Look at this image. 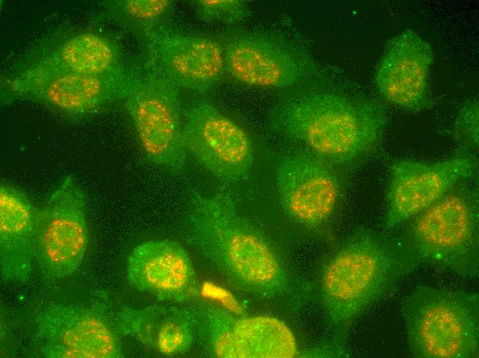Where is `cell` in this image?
Wrapping results in <instances>:
<instances>
[{
  "instance_id": "1",
  "label": "cell",
  "mask_w": 479,
  "mask_h": 358,
  "mask_svg": "<svg viewBox=\"0 0 479 358\" xmlns=\"http://www.w3.org/2000/svg\"><path fill=\"white\" fill-rule=\"evenodd\" d=\"M185 241L234 288L257 298L296 303L302 288L266 237L239 211L231 187L193 191Z\"/></svg>"
},
{
  "instance_id": "2",
  "label": "cell",
  "mask_w": 479,
  "mask_h": 358,
  "mask_svg": "<svg viewBox=\"0 0 479 358\" xmlns=\"http://www.w3.org/2000/svg\"><path fill=\"white\" fill-rule=\"evenodd\" d=\"M273 119L282 134L337 167L351 165L377 149L387 112L379 99L316 87L282 99Z\"/></svg>"
},
{
  "instance_id": "3",
  "label": "cell",
  "mask_w": 479,
  "mask_h": 358,
  "mask_svg": "<svg viewBox=\"0 0 479 358\" xmlns=\"http://www.w3.org/2000/svg\"><path fill=\"white\" fill-rule=\"evenodd\" d=\"M420 264L401 233L357 230L328 256L320 272L319 296L329 322L343 333Z\"/></svg>"
},
{
  "instance_id": "4",
  "label": "cell",
  "mask_w": 479,
  "mask_h": 358,
  "mask_svg": "<svg viewBox=\"0 0 479 358\" xmlns=\"http://www.w3.org/2000/svg\"><path fill=\"white\" fill-rule=\"evenodd\" d=\"M471 179L461 180L401 225L403 236L421 264L468 277L478 275L479 198Z\"/></svg>"
},
{
  "instance_id": "5",
  "label": "cell",
  "mask_w": 479,
  "mask_h": 358,
  "mask_svg": "<svg viewBox=\"0 0 479 358\" xmlns=\"http://www.w3.org/2000/svg\"><path fill=\"white\" fill-rule=\"evenodd\" d=\"M401 310L412 357H479L478 293L420 285Z\"/></svg>"
},
{
  "instance_id": "6",
  "label": "cell",
  "mask_w": 479,
  "mask_h": 358,
  "mask_svg": "<svg viewBox=\"0 0 479 358\" xmlns=\"http://www.w3.org/2000/svg\"><path fill=\"white\" fill-rule=\"evenodd\" d=\"M179 90L148 68L142 75L129 74L122 98L148 160L173 173L182 169L188 156Z\"/></svg>"
},
{
  "instance_id": "7",
  "label": "cell",
  "mask_w": 479,
  "mask_h": 358,
  "mask_svg": "<svg viewBox=\"0 0 479 358\" xmlns=\"http://www.w3.org/2000/svg\"><path fill=\"white\" fill-rule=\"evenodd\" d=\"M195 341L204 353L220 358H291L296 338L282 320L269 315H237L211 302L190 307Z\"/></svg>"
},
{
  "instance_id": "8",
  "label": "cell",
  "mask_w": 479,
  "mask_h": 358,
  "mask_svg": "<svg viewBox=\"0 0 479 358\" xmlns=\"http://www.w3.org/2000/svg\"><path fill=\"white\" fill-rule=\"evenodd\" d=\"M41 353L50 358L125 357L116 312L105 302L50 304L34 317Z\"/></svg>"
},
{
  "instance_id": "9",
  "label": "cell",
  "mask_w": 479,
  "mask_h": 358,
  "mask_svg": "<svg viewBox=\"0 0 479 358\" xmlns=\"http://www.w3.org/2000/svg\"><path fill=\"white\" fill-rule=\"evenodd\" d=\"M83 190L67 176L37 209L33 262L47 280L69 277L81 267L89 241Z\"/></svg>"
},
{
  "instance_id": "10",
  "label": "cell",
  "mask_w": 479,
  "mask_h": 358,
  "mask_svg": "<svg viewBox=\"0 0 479 358\" xmlns=\"http://www.w3.org/2000/svg\"><path fill=\"white\" fill-rule=\"evenodd\" d=\"M183 116L188 155L225 187L248 178L254 162V148L240 125L204 100L192 103Z\"/></svg>"
},
{
  "instance_id": "11",
  "label": "cell",
  "mask_w": 479,
  "mask_h": 358,
  "mask_svg": "<svg viewBox=\"0 0 479 358\" xmlns=\"http://www.w3.org/2000/svg\"><path fill=\"white\" fill-rule=\"evenodd\" d=\"M225 70L251 86L288 88L316 77L309 56L285 38L267 32H240L222 43Z\"/></svg>"
},
{
  "instance_id": "12",
  "label": "cell",
  "mask_w": 479,
  "mask_h": 358,
  "mask_svg": "<svg viewBox=\"0 0 479 358\" xmlns=\"http://www.w3.org/2000/svg\"><path fill=\"white\" fill-rule=\"evenodd\" d=\"M275 184L285 213L311 228L330 220L341 196L337 167L309 150L283 157L277 166Z\"/></svg>"
},
{
  "instance_id": "13",
  "label": "cell",
  "mask_w": 479,
  "mask_h": 358,
  "mask_svg": "<svg viewBox=\"0 0 479 358\" xmlns=\"http://www.w3.org/2000/svg\"><path fill=\"white\" fill-rule=\"evenodd\" d=\"M478 160L460 148L452 158L434 163L398 160L390 167L385 227L401 226L448 192L461 180L473 178Z\"/></svg>"
},
{
  "instance_id": "14",
  "label": "cell",
  "mask_w": 479,
  "mask_h": 358,
  "mask_svg": "<svg viewBox=\"0 0 479 358\" xmlns=\"http://www.w3.org/2000/svg\"><path fill=\"white\" fill-rule=\"evenodd\" d=\"M148 68L178 88L204 94L225 70L222 43L164 27L145 30Z\"/></svg>"
},
{
  "instance_id": "15",
  "label": "cell",
  "mask_w": 479,
  "mask_h": 358,
  "mask_svg": "<svg viewBox=\"0 0 479 358\" xmlns=\"http://www.w3.org/2000/svg\"><path fill=\"white\" fill-rule=\"evenodd\" d=\"M128 74L96 76L40 62L16 78L12 87L19 94L33 96L64 112L80 115L116 98L122 99Z\"/></svg>"
},
{
  "instance_id": "16",
  "label": "cell",
  "mask_w": 479,
  "mask_h": 358,
  "mask_svg": "<svg viewBox=\"0 0 479 358\" xmlns=\"http://www.w3.org/2000/svg\"><path fill=\"white\" fill-rule=\"evenodd\" d=\"M431 44L406 29L388 42L377 66L374 81L387 101L417 112L432 106L428 79L433 63Z\"/></svg>"
},
{
  "instance_id": "17",
  "label": "cell",
  "mask_w": 479,
  "mask_h": 358,
  "mask_svg": "<svg viewBox=\"0 0 479 358\" xmlns=\"http://www.w3.org/2000/svg\"><path fill=\"white\" fill-rule=\"evenodd\" d=\"M127 278L134 289L175 304L188 300L195 285L189 253L171 240L145 241L133 249L127 259Z\"/></svg>"
},
{
  "instance_id": "18",
  "label": "cell",
  "mask_w": 479,
  "mask_h": 358,
  "mask_svg": "<svg viewBox=\"0 0 479 358\" xmlns=\"http://www.w3.org/2000/svg\"><path fill=\"white\" fill-rule=\"evenodd\" d=\"M116 320L123 335L165 356L184 355L195 341L191 308L170 304L125 306L116 312Z\"/></svg>"
},
{
  "instance_id": "19",
  "label": "cell",
  "mask_w": 479,
  "mask_h": 358,
  "mask_svg": "<svg viewBox=\"0 0 479 358\" xmlns=\"http://www.w3.org/2000/svg\"><path fill=\"white\" fill-rule=\"evenodd\" d=\"M36 210L21 190L0 186V262L4 282H25L31 276Z\"/></svg>"
},
{
  "instance_id": "20",
  "label": "cell",
  "mask_w": 479,
  "mask_h": 358,
  "mask_svg": "<svg viewBox=\"0 0 479 358\" xmlns=\"http://www.w3.org/2000/svg\"><path fill=\"white\" fill-rule=\"evenodd\" d=\"M41 63L96 76L123 77L127 74L114 44L94 33H83L69 39Z\"/></svg>"
},
{
  "instance_id": "21",
  "label": "cell",
  "mask_w": 479,
  "mask_h": 358,
  "mask_svg": "<svg viewBox=\"0 0 479 358\" xmlns=\"http://www.w3.org/2000/svg\"><path fill=\"white\" fill-rule=\"evenodd\" d=\"M172 1L169 0H124L109 3L111 12L127 23L142 28L144 31L169 12Z\"/></svg>"
},
{
  "instance_id": "22",
  "label": "cell",
  "mask_w": 479,
  "mask_h": 358,
  "mask_svg": "<svg viewBox=\"0 0 479 358\" xmlns=\"http://www.w3.org/2000/svg\"><path fill=\"white\" fill-rule=\"evenodd\" d=\"M192 4L197 13L207 21L233 23L249 14L246 3L240 0H198Z\"/></svg>"
},
{
  "instance_id": "23",
  "label": "cell",
  "mask_w": 479,
  "mask_h": 358,
  "mask_svg": "<svg viewBox=\"0 0 479 358\" xmlns=\"http://www.w3.org/2000/svg\"><path fill=\"white\" fill-rule=\"evenodd\" d=\"M456 135L460 140V148L469 151L478 147V103H467L460 109L455 123Z\"/></svg>"
}]
</instances>
